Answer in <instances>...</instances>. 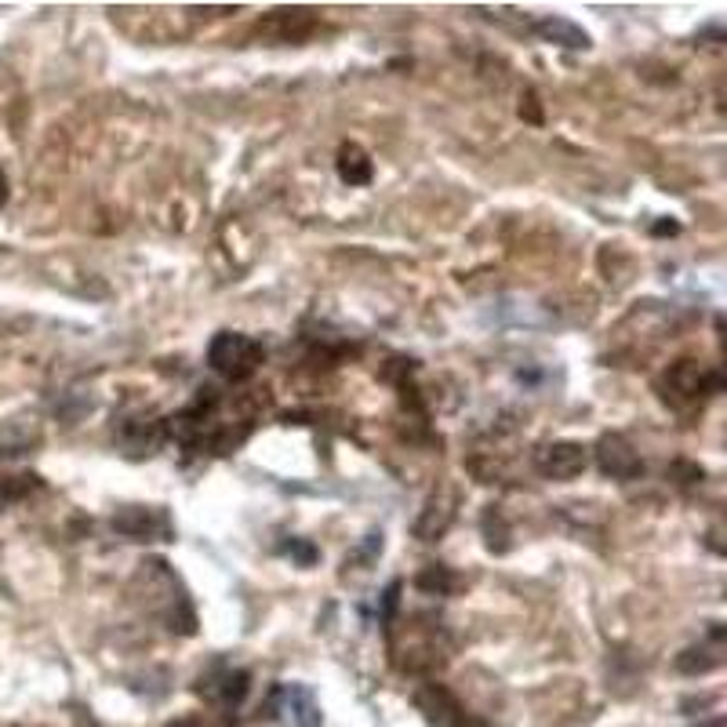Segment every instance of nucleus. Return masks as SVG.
Wrapping results in <instances>:
<instances>
[{"mask_svg": "<svg viewBox=\"0 0 727 727\" xmlns=\"http://www.w3.org/2000/svg\"><path fill=\"white\" fill-rule=\"evenodd\" d=\"M266 360V349L262 342H255L251 335H237V331H222L215 335V342L208 346V364L219 371L222 379L240 382L255 375L259 364Z\"/></svg>", "mask_w": 727, "mask_h": 727, "instance_id": "1", "label": "nucleus"}, {"mask_svg": "<svg viewBox=\"0 0 727 727\" xmlns=\"http://www.w3.org/2000/svg\"><path fill=\"white\" fill-rule=\"evenodd\" d=\"M597 462H600V469L615 480H637L640 473H644V462H640V455L633 451V444H629L622 433H604V437H600Z\"/></svg>", "mask_w": 727, "mask_h": 727, "instance_id": "2", "label": "nucleus"}, {"mask_svg": "<svg viewBox=\"0 0 727 727\" xmlns=\"http://www.w3.org/2000/svg\"><path fill=\"white\" fill-rule=\"evenodd\" d=\"M535 466L542 477L553 480H571L586 469V448L582 444H571V440H557V444H546L538 448Z\"/></svg>", "mask_w": 727, "mask_h": 727, "instance_id": "3", "label": "nucleus"}, {"mask_svg": "<svg viewBox=\"0 0 727 727\" xmlns=\"http://www.w3.org/2000/svg\"><path fill=\"white\" fill-rule=\"evenodd\" d=\"M113 528L128 538H153V535L168 538L171 535L168 517H164L160 509H142V506H128L124 513H117V517H113Z\"/></svg>", "mask_w": 727, "mask_h": 727, "instance_id": "4", "label": "nucleus"}, {"mask_svg": "<svg viewBox=\"0 0 727 727\" xmlns=\"http://www.w3.org/2000/svg\"><path fill=\"white\" fill-rule=\"evenodd\" d=\"M535 30H538V37H542V40H549V44H560V48H571V51L589 48V33L582 30V26H575V22H568V19H542Z\"/></svg>", "mask_w": 727, "mask_h": 727, "instance_id": "5", "label": "nucleus"}, {"mask_svg": "<svg viewBox=\"0 0 727 727\" xmlns=\"http://www.w3.org/2000/svg\"><path fill=\"white\" fill-rule=\"evenodd\" d=\"M284 698H288V713H291V720H295V727H320L324 724L317 698H313V691L309 688L291 684V688H284Z\"/></svg>", "mask_w": 727, "mask_h": 727, "instance_id": "6", "label": "nucleus"}, {"mask_svg": "<svg viewBox=\"0 0 727 727\" xmlns=\"http://www.w3.org/2000/svg\"><path fill=\"white\" fill-rule=\"evenodd\" d=\"M200 691L211 698H219L222 706H237L240 698L248 695V673L244 669H222L219 684H208V680H200Z\"/></svg>", "mask_w": 727, "mask_h": 727, "instance_id": "7", "label": "nucleus"}, {"mask_svg": "<svg viewBox=\"0 0 727 727\" xmlns=\"http://www.w3.org/2000/svg\"><path fill=\"white\" fill-rule=\"evenodd\" d=\"M371 160L368 153L360 150L357 142H346L339 150V179L349 182V186H368L371 182Z\"/></svg>", "mask_w": 727, "mask_h": 727, "instance_id": "8", "label": "nucleus"}, {"mask_svg": "<svg viewBox=\"0 0 727 727\" xmlns=\"http://www.w3.org/2000/svg\"><path fill=\"white\" fill-rule=\"evenodd\" d=\"M415 586H419L422 593H437V597H448V593H455V589L462 586V578L451 575V568H444V564H429V568L422 571L419 578H415Z\"/></svg>", "mask_w": 727, "mask_h": 727, "instance_id": "9", "label": "nucleus"}, {"mask_svg": "<svg viewBox=\"0 0 727 727\" xmlns=\"http://www.w3.org/2000/svg\"><path fill=\"white\" fill-rule=\"evenodd\" d=\"M284 553H288V557H295L302 564V568H309V564H313V560H317V549L313 546H306V542H295V538H291V546H284Z\"/></svg>", "mask_w": 727, "mask_h": 727, "instance_id": "10", "label": "nucleus"}, {"mask_svg": "<svg viewBox=\"0 0 727 727\" xmlns=\"http://www.w3.org/2000/svg\"><path fill=\"white\" fill-rule=\"evenodd\" d=\"M520 117H528V120H542V113H538V99H535V91H528V99H524V106H520Z\"/></svg>", "mask_w": 727, "mask_h": 727, "instance_id": "11", "label": "nucleus"}, {"mask_svg": "<svg viewBox=\"0 0 727 727\" xmlns=\"http://www.w3.org/2000/svg\"><path fill=\"white\" fill-rule=\"evenodd\" d=\"M455 727H491V724H484L480 717H469V713H462V717L455 720Z\"/></svg>", "mask_w": 727, "mask_h": 727, "instance_id": "12", "label": "nucleus"}, {"mask_svg": "<svg viewBox=\"0 0 727 727\" xmlns=\"http://www.w3.org/2000/svg\"><path fill=\"white\" fill-rule=\"evenodd\" d=\"M655 233H677V222H658Z\"/></svg>", "mask_w": 727, "mask_h": 727, "instance_id": "13", "label": "nucleus"}, {"mask_svg": "<svg viewBox=\"0 0 727 727\" xmlns=\"http://www.w3.org/2000/svg\"><path fill=\"white\" fill-rule=\"evenodd\" d=\"M0 200H4V175H0Z\"/></svg>", "mask_w": 727, "mask_h": 727, "instance_id": "14", "label": "nucleus"}]
</instances>
